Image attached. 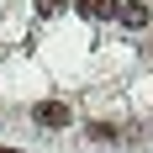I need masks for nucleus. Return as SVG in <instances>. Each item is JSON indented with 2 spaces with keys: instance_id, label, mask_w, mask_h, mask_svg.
<instances>
[{
  "instance_id": "1",
  "label": "nucleus",
  "mask_w": 153,
  "mask_h": 153,
  "mask_svg": "<svg viewBox=\"0 0 153 153\" xmlns=\"http://www.w3.org/2000/svg\"><path fill=\"white\" fill-rule=\"evenodd\" d=\"M32 122L42 132H63V127H74V116H69L63 100H42V106H32Z\"/></svg>"
},
{
  "instance_id": "2",
  "label": "nucleus",
  "mask_w": 153,
  "mask_h": 153,
  "mask_svg": "<svg viewBox=\"0 0 153 153\" xmlns=\"http://www.w3.org/2000/svg\"><path fill=\"white\" fill-rule=\"evenodd\" d=\"M116 16H122V27H148V21H153V11L143 5V0H122Z\"/></svg>"
},
{
  "instance_id": "3",
  "label": "nucleus",
  "mask_w": 153,
  "mask_h": 153,
  "mask_svg": "<svg viewBox=\"0 0 153 153\" xmlns=\"http://www.w3.org/2000/svg\"><path fill=\"white\" fill-rule=\"evenodd\" d=\"M79 11L85 16H95V21H111V16H116V5H122V0H74Z\"/></svg>"
},
{
  "instance_id": "4",
  "label": "nucleus",
  "mask_w": 153,
  "mask_h": 153,
  "mask_svg": "<svg viewBox=\"0 0 153 153\" xmlns=\"http://www.w3.org/2000/svg\"><path fill=\"white\" fill-rule=\"evenodd\" d=\"M90 137H95V143H116V127H106V122H95V127H90Z\"/></svg>"
},
{
  "instance_id": "5",
  "label": "nucleus",
  "mask_w": 153,
  "mask_h": 153,
  "mask_svg": "<svg viewBox=\"0 0 153 153\" xmlns=\"http://www.w3.org/2000/svg\"><path fill=\"white\" fill-rule=\"evenodd\" d=\"M37 11H42V16H58V11H63V0H37Z\"/></svg>"
},
{
  "instance_id": "6",
  "label": "nucleus",
  "mask_w": 153,
  "mask_h": 153,
  "mask_svg": "<svg viewBox=\"0 0 153 153\" xmlns=\"http://www.w3.org/2000/svg\"><path fill=\"white\" fill-rule=\"evenodd\" d=\"M0 153H16V148H0Z\"/></svg>"
}]
</instances>
